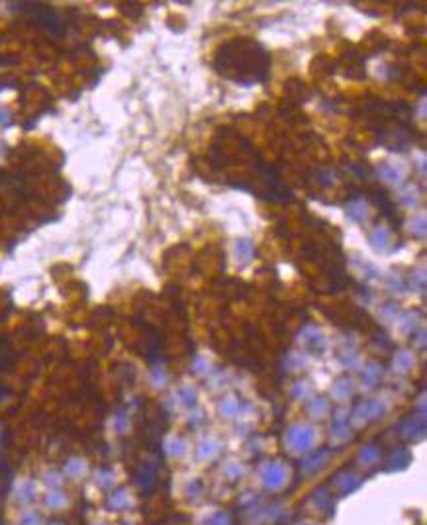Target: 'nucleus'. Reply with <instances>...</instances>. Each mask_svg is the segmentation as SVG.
<instances>
[{
	"instance_id": "16",
	"label": "nucleus",
	"mask_w": 427,
	"mask_h": 525,
	"mask_svg": "<svg viewBox=\"0 0 427 525\" xmlns=\"http://www.w3.org/2000/svg\"><path fill=\"white\" fill-rule=\"evenodd\" d=\"M308 392H310V386H308V382H298V384H296V388H294V394H296L298 398L306 396Z\"/></svg>"
},
{
	"instance_id": "18",
	"label": "nucleus",
	"mask_w": 427,
	"mask_h": 525,
	"mask_svg": "<svg viewBox=\"0 0 427 525\" xmlns=\"http://www.w3.org/2000/svg\"><path fill=\"white\" fill-rule=\"evenodd\" d=\"M210 368V365L204 361V359H196V363H194V370L198 372V374H202V372H206Z\"/></svg>"
},
{
	"instance_id": "10",
	"label": "nucleus",
	"mask_w": 427,
	"mask_h": 525,
	"mask_svg": "<svg viewBox=\"0 0 427 525\" xmlns=\"http://www.w3.org/2000/svg\"><path fill=\"white\" fill-rule=\"evenodd\" d=\"M410 231L413 233V235H417V237H425V214H417L415 218H411V222H410Z\"/></svg>"
},
{
	"instance_id": "3",
	"label": "nucleus",
	"mask_w": 427,
	"mask_h": 525,
	"mask_svg": "<svg viewBox=\"0 0 427 525\" xmlns=\"http://www.w3.org/2000/svg\"><path fill=\"white\" fill-rule=\"evenodd\" d=\"M376 173H378V176H380L384 182H388V184H400L404 180V176H406V171L404 169H398L394 165H380V167L376 169Z\"/></svg>"
},
{
	"instance_id": "17",
	"label": "nucleus",
	"mask_w": 427,
	"mask_h": 525,
	"mask_svg": "<svg viewBox=\"0 0 427 525\" xmlns=\"http://www.w3.org/2000/svg\"><path fill=\"white\" fill-rule=\"evenodd\" d=\"M384 316H388V318H396L398 316V306H394V304H386L382 310H380Z\"/></svg>"
},
{
	"instance_id": "7",
	"label": "nucleus",
	"mask_w": 427,
	"mask_h": 525,
	"mask_svg": "<svg viewBox=\"0 0 427 525\" xmlns=\"http://www.w3.org/2000/svg\"><path fill=\"white\" fill-rule=\"evenodd\" d=\"M380 374H382L380 366H378L376 363H370V365L364 368V372H363V382H364L366 386H374V384L378 382V378H380Z\"/></svg>"
},
{
	"instance_id": "1",
	"label": "nucleus",
	"mask_w": 427,
	"mask_h": 525,
	"mask_svg": "<svg viewBox=\"0 0 427 525\" xmlns=\"http://www.w3.org/2000/svg\"><path fill=\"white\" fill-rule=\"evenodd\" d=\"M314 439H316L314 429L308 427V425H294L288 431V435H286V443L294 451H306L314 443Z\"/></svg>"
},
{
	"instance_id": "8",
	"label": "nucleus",
	"mask_w": 427,
	"mask_h": 525,
	"mask_svg": "<svg viewBox=\"0 0 427 525\" xmlns=\"http://www.w3.org/2000/svg\"><path fill=\"white\" fill-rule=\"evenodd\" d=\"M331 394H333L337 400H345V398H349L353 394V384L349 382V380H339V382L333 384Z\"/></svg>"
},
{
	"instance_id": "13",
	"label": "nucleus",
	"mask_w": 427,
	"mask_h": 525,
	"mask_svg": "<svg viewBox=\"0 0 427 525\" xmlns=\"http://www.w3.org/2000/svg\"><path fill=\"white\" fill-rule=\"evenodd\" d=\"M411 288H417L419 292L425 290V267H419L413 274H411Z\"/></svg>"
},
{
	"instance_id": "14",
	"label": "nucleus",
	"mask_w": 427,
	"mask_h": 525,
	"mask_svg": "<svg viewBox=\"0 0 427 525\" xmlns=\"http://www.w3.org/2000/svg\"><path fill=\"white\" fill-rule=\"evenodd\" d=\"M325 412H327V402H325V400H314V402L310 404V414H312L314 417H321Z\"/></svg>"
},
{
	"instance_id": "9",
	"label": "nucleus",
	"mask_w": 427,
	"mask_h": 525,
	"mask_svg": "<svg viewBox=\"0 0 427 525\" xmlns=\"http://www.w3.org/2000/svg\"><path fill=\"white\" fill-rule=\"evenodd\" d=\"M302 339V343H319L321 339H323V335H321V331L317 329V327H314V325H308V327H304V331H302V335H300Z\"/></svg>"
},
{
	"instance_id": "6",
	"label": "nucleus",
	"mask_w": 427,
	"mask_h": 525,
	"mask_svg": "<svg viewBox=\"0 0 427 525\" xmlns=\"http://www.w3.org/2000/svg\"><path fill=\"white\" fill-rule=\"evenodd\" d=\"M402 198H400V202L404 204V206H408V208H415L417 204H419V192H417V188L415 186H406L404 190H402V194H400Z\"/></svg>"
},
{
	"instance_id": "2",
	"label": "nucleus",
	"mask_w": 427,
	"mask_h": 525,
	"mask_svg": "<svg viewBox=\"0 0 427 525\" xmlns=\"http://www.w3.org/2000/svg\"><path fill=\"white\" fill-rule=\"evenodd\" d=\"M370 245L376 251H380V253H388L390 251V245H392V231L386 225L378 223L370 231Z\"/></svg>"
},
{
	"instance_id": "15",
	"label": "nucleus",
	"mask_w": 427,
	"mask_h": 525,
	"mask_svg": "<svg viewBox=\"0 0 427 525\" xmlns=\"http://www.w3.org/2000/svg\"><path fill=\"white\" fill-rule=\"evenodd\" d=\"M180 398H182V402L184 404H194V400H196V392L192 390V388H188V386H184V388H180Z\"/></svg>"
},
{
	"instance_id": "12",
	"label": "nucleus",
	"mask_w": 427,
	"mask_h": 525,
	"mask_svg": "<svg viewBox=\"0 0 427 525\" xmlns=\"http://www.w3.org/2000/svg\"><path fill=\"white\" fill-rule=\"evenodd\" d=\"M220 412H221V415L231 417V415H235L237 412H239V404H237L233 398H227V400H223L220 404Z\"/></svg>"
},
{
	"instance_id": "11",
	"label": "nucleus",
	"mask_w": 427,
	"mask_h": 525,
	"mask_svg": "<svg viewBox=\"0 0 427 525\" xmlns=\"http://www.w3.org/2000/svg\"><path fill=\"white\" fill-rule=\"evenodd\" d=\"M411 365H413V355H411V353H400V355L394 359V366H396L400 372H406Z\"/></svg>"
},
{
	"instance_id": "5",
	"label": "nucleus",
	"mask_w": 427,
	"mask_h": 525,
	"mask_svg": "<svg viewBox=\"0 0 427 525\" xmlns=\"http://www.w3.org/2000/svg\"><path fill=\"white\" fill-rule=\"evenodd\" d=\"M255 255V245L251 239H239L235 243V257L239 263H249Z\"/></svg>"
},
{
	"instance_id": "4",
	"label": "nucleus",
	"mask_w": 427,
	"mask_h": 525,
	"mask_svg": "<svg viewBox=\"0 0 427 525\" xmlns=\"http://www.w3.org/2000/svg\"><path fill=\"white\" fill-rule=\"evenodd\" d=\"M347 214H349V218L351 220H355V222H364L366 220V216H368V206H366V200H363V198H355V200H351L349 204H347Z\"/></svg>"
}]
</instances>
